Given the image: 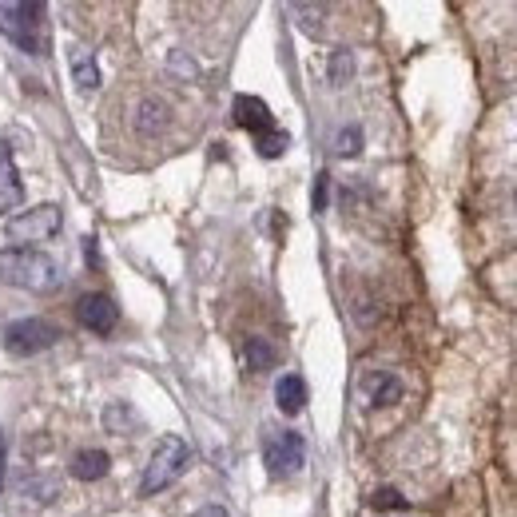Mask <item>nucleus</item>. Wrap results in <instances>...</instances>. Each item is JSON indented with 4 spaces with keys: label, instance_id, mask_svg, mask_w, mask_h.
<instances>
[{
    "label": "nucleus",
    "instance_id": "obj_1",
    "mask_svg": "<svg viewBox=\"0 0 517 517\" xmlns=\"http://www.w3.org/2000/svg\"><path fill=\"white\" fill-rule=\"evenodd\" d=\"M0 283L32 291V295H48L60 287V267L44 251L12 247V251H0Z\"/></svg>",
    "mask_w": 517,
    "mask_h": 517
},
{
    "label": "nucleus",
    "instance_id": "obj_2",
    "mask_svg": "<svg viewBox=\"0 0 517 517\" xmlns=\"http://www.w3.org/2000/svg\"><path fill=\"white\" fill-rule=\"evenodd\" d=\"M0 32L28 56L48 52V8L40 0H0Z\"/></svg>",
    "mask_w": 517,
    "mask_h": 517
},
{
    "label": "nucleus",
    "instance_id": "obj_3",
    "mask_svg": "<svg viewBox=\"0 0 517 517\" xmlns=\"http://www.w3.org/2000/svg\"><path fill=\"white\" fill-rule=\"evenodd\" d=\"M187 462H191V450H187V442H183L179 434H164V438L156 442V450H152V462L144 466L140 494H144V498H156V494H164L175 478L187 470Z\"/></svg>",
    "mask_w": 517,
    "mask_h": 517
},
{
    "label": "nucleus",
    "instance_id": "obj_4",
    "mask_svg": "<svg viewBox=\"0 0 517 517\" xmlns=\"http://www.w3.org/2000/svg\"><path fill=\"white\" fill-rule=\"evenodd\" d=\"M60 227H64V211H60L56 203H40V207H32V211L12 215V219L4 223V235H8L12 243L28 247V243H44V239H52Z\"/></svg>",
    "mask_w": 517,
    "mask_h": 517
},
{
    "label": "nucleus",
    "instance_id": "obj_5",
    "mask_svg": "<svg viewBox=\"0 0 517 517\" xmlns=\"http://www.w3.org/2000/svg\"><path fill=\"white\" fill-rule=\"evenodd\" d=\"M263 466L271 478H291L307 466V442L295 430H271L263 442Z\"/></svg>",
    "mask_w": 517,
    "mask_h": 517
},
{
    "label": "nucleus",
    "instance_id": "obj_6",
    "mask_svg": "<svg viewBox=\"0 0 517 517\" xmlns=\"http://www.w3.org/2000/svg\"><path fill=\"white\" fill-rule=\"evenodd\" d=\"M56 339H60V331L52 323H44V319H20V323H12L4 331V350L16 354V358H28V354L48 350Z\"/></svg>",
    "mask_w": 517,
    "mask_h": 517
},
{
    "label": "nucleus",
    "instance_id": "obj_7",
    "mask_svg": "<svg viewBox=\"0 0 517 517\" xmlns=\"http://www.w3.org/2000/svg\"><path fill=\"white\" fill-rule=\"evenodd\" d=\"M231 116H235V124H239L243 132H251L255 140L267 136V132H275V116H271V108H267L259 96H235Z\"/></svg>",
    "mask_w": 517,
    "mask_h": 517
},
{
    "label": "nucleus",
    "instance_id": "obj_8",
    "mask_svg": "<svg viewBox=\"0 0 517 517\" xmlns=\"http://www.w3.org/2000/svg\"><path fill=\"white\" fill-rule=\"evenodd\" d=\"M76 319H80V327H88V331H96V335H112L120 311H116V303H112L108 295H84V299L76 303Z\"/></svg>",
    "mask_w": 517,
    "mask_h": 517
},
{
    "label": "nucleus",
    "instance_id": "obj_9",
    "mask_svg": "<svg viewBox=\"0 0 517 517\" xmlns=\"http://www.w3.org/2000/svg\"><path fill=\"white\" fill-rule=\"evenodd\" d=\"M24 199V183H20V172H16V160L12 152L0 144V215L16 211Z\"/></svg>",
    "mask_w": 517,
    "mask_h": 517
},
{
    "label": "nucleus",
    "instance_id": "obj_10",
    "mask_svg": "<svg viewBox=\"0 0 517 517\" xmlns=\"http://www.w3.org/2000/svg\"><path fill=\"white\" fill-rule=\"evenodd\" d=\"M168 124H172V108L164 100H140V108H136L140 136H160V132H168Z\"/></svg>",
    "mask_w": 517,
    "mask_h": 517
},
{
    "label": "nucleus",
    "instance_id": "obj_11",
    "mask_svg": "<svg viewBox=\"0 0 517 517\" xmlns=\"http://www.w3.org/2000/svg\"><path fill=\"white\" fill-rule=\"evenodd\" d=\"M275 402H279L283 414H299V410L307 406V382H303L299 374H283V378L275 382Z\"/></svg>",
    "mask_w": 517,
    "mask_h": 517
},
{
    "label": "nucleus",
    "instance_id": "obj_12",
    "mask_svg": "<svg viewBox=\"0 0 517 517\" xmlns=\"http://www.w3.org/2000/svg\"><path fill=\"white\" fill-rule=\"evenodd\" d=\"M108 470H112V458L104 450H80L72 458V478L76 482H100Z\"/></svg>",
    "mask_w": 517,
    "mask_h": 517
},
{
    "label": "nucleus",
    "instance_id": "obj_13",
    "mask_svg": "<svg viewBox=\"0 0 517 517\" xmlns=\"http://www.w3.org/2000/svg\"><path fill=\"white\" fill-rule=\"evenodd\" d=\"M72 80H76V88H84V92H96L100 88V68H96V56L88 52V48H72Z\"/></svg>",
    "mask_w": 517,
    "mask_h": 517
},
{
    "label": "nucleus",
    "instance_id": "obj_14",
    "mask_svg": "<svg viewBox=\"0 0 517 517\" xmlns=\"http://www.w3.org/2000/svg\"><path fill=\"white\" fill-rule=\"evenodd\" d=\"M104 430L108 434H136L140 430V414L128 406V402H112L104 410Z\"/></svg>",
    "mask_w": 517,
    "mask_h": 517
},
{
    "label": "nucleus",
    "instance_id": "obj_15",
    "mask_svg": "<svg viewBox=\"0 0 517 517\" xmlns=\"http://www.w3.org/2000/svg\"><path fill=\"white\" fill-rule=\"evenodd\" d=\"M243 358H247V370L263 374V370L275 366V346L267 343V339H259V335H251V339L243 343Z\"/></svg>",
    "mask_w": 517,
    "mask_h": 517
},
{
    "label": "nucleus",
    "instance_id": "obj_16",
    "mask_svg": "<svg viewBox=\"0 0 517 517\" xmlns=\"http://www.w3.org/2000/svg\"><path fill=\"white\" fill-rule=\"evenodd\" d=\"M366 390H370V402H374V406H394V402L402 398V382H398L394 374H374V378L366 382Z\"/></svg>",
    "mask_w": 517,
    "mask_h": 517
},
{
    "label": "nucleus",
    "instance_id": "obj_17",
    "mask_svg": "<svg viewBox=\"0 0 517 517\" xmlns=\"http://www.w3.org/2000/svg\"><path fill=\"white\" fill-rule=\"evenodd\" d=\"M287 144H291V136H287V132H279V128L255 140V148H259V156H263V160H279V156L287 152Z\"/></svg>",
    "mask_w": 517,
    "mask_h": 517
},
{
    "label": "nucleus",
    "instance_id": "obj_18",
    "mask_svg": "<svg viewBox=\"0 0 517 517\" xmlns=\"http://www.w3.org/2000/svg\"><path fill=\"white\" fill-rule=\"evenodd\" d=\"M358 148H362V132L358 128H343L339 136H335V152L350 160V156H358Z\"/></svg>",
    "mask_w": 517,
    "mask_h": 517
},
{
    "label": "nucleus",
    "instance_id": "obj_19",
    "mask_svg": "<svg viewBox=\"0 0 517 517\" xmlns=\"http://www.w3.org/2000/svg\"><path fill=\"white\" fill-rule=\"evenodd\" d=\"M350 72H354V56H350L346 48H339V52L331 56V84H346Z\"/></svg>",
    "mask_w": 517,
    "mask_h": 517
},
{
    "label": "nucleus",
    "instance_id": "obj_20",
    "mask_svg": "<svg viewBox=\"0 0 517 517\" xmlns=\"http://www.w3.org/2000/svg\"><path fill=\"white\" fill-rule=\"evenodd\" d=\"M370 506H374V510H406V498H402L398 490H390V486H382V490H374V498H370Z\"/></svg>",
    "mask_w": 517,
    "mask_h": 517
},
{
    "label": "nucleus",
    "instance_id": "obj_21",
    "mask_svg": "<svg viewBox=\"0 0 517 517\" xmlns=\"http://www.w3.org/2000/svg\"><path fill=\"white\" fill-rule=\"evenodd\" d=\"M327 195H331V175L323 172L315 179V211H327Z\"/></svg>",
    "mask_w": 517,
    "mask_h": 517
},
{
    "label": "nucleus",
    "instance_id": "obj_22",
    "mask_svg": "<svg viewBox=\"0 0 517 517\" xmlns=\"http://www.w3.org/2000/svg\"><path fill=\"white\" fill-rule=\"evenodd\" d=\"M195 517H231V514H227L223 506H203V510H199Z\"/></svg>",
    "mask_w": 517,
    "mask_h": 517
},
{
    "label": "nucleus",
    "instance_id": "obj_23",
    "mask_svg": "<svg viewBox=\"0 0 517 517\" xmlns=\"http://www.w3.org/2000/svg\"><path fill=\"white\" fill-rule=\"evenodd\" d=\"M4 462H8V446H4V434H0V490H4Z\"/></svg>",
    "mask_w": 517,
    "mask_h": 517
}]
</instances>
